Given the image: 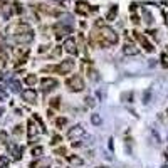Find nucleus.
<instances>
[{
	"label": "nucleus",
	"mask_w": 168,
	"mask_h": 168,
	"mask_svg": "<svg viewBox=\"0 0 168 168\" xmlns=\"http://www.w3.org/2000/svg\"><path fill=\"white\" fill-rule=\"evenodd\" d=\"M91 120H93V123H94V125H99V123H101V118L98 116V114H94V116L91 118Z\"/></svg>",
	"instance_id": "nucleus-7"
},
{
	"label": "nucleus",
	"mask_w": 168,
	"mask_h": 168,
	"mask_svg": "<svg viewBox=\"0 0 168 168\" xmlns=\"http://www.w3.org/2000/svg\"><path fill=\"white\" fill-rule=\"evenodd\" d=\"M25 81H27V84H34V83H35V77H34V76H29Z\"/></svg>",
	"instance_id": "nucleus-8"
},
{
	"label": "nucleus",
	"mask_w": 168,
	"mask_h": 168,
	"mask_svg": "<svg viewBox=\"0 0 168 168\" xmlns=\"http://www.w3.org/2000/svg\"><path fill=\"white\" fill-rule=\"evenodd\" d=\"M57 83L54 79H44L42 81V86H44V89H54V86H56Z\"/></svg>",
	"instance_id": "nucleus-5"
},
{
	"label": "nucleus",
	"mask_w": 168,
	"mask_h": 168,
	"mask_svg": "<svg viewBox=\"0 0 168 168\" xmlns=\"http://www.w3.org/2000/svg\"><path fill=\"white\" fill-rule=\"evenodd\" d=\"M7 163H9V160H7L5 157H0V168H5Z\"/></svg>",
	"instance_id": "nucleus-6"
},
{
	"label": "nucleus",
	"mask_w": 168,
	"mask_h": 168,
	"mask_svg": "<svg viewBox=\"0 0 168 168\" xmlns=\"http://www.w3.org/2000/svg\"><path fill=\"white\" fill-rule=\"evenodd\" d=\"M64 47H66V51L71 52V54H74V52H76V44H74V40H72V39L66 40V42H64Z\"/></svg>",
	"instance_id": "nucleus-4"
},
{
	"label": "nucleus",
	"mask_w": 168,
	"mask_h": 168,
	"mask_svg": "<svg viewBox=\"0 0 168 168\" xmlns=\"http://www.w3.org/2000/svg\"><path fill=\"white\" fill-rule=\"evenodd\" d=\"M35 96H37V94H35L34 89H27V91H24V98H25L29 103H34V101H35Z\"/></svg>",
	"instance_id": "nucleus-3"
},
{
	"label": "nucleus",
	"mask_w": 168,
	"mask_h": 168,
	"mask_svg": "<svg viewBox=\"0 0 168 168\" xmlns=\"http://www.w3.org/2000/svg\"><path fill=\"white\" fill-rule=\"evenodd\" d=\"M67 84H69V86H72V89H76V91H81V89L84 88V86H83V81H81L77 76H74V77H72V79L69 81Z\"/></svg>",
	"instance_id": "nucleus-2"
},
{
	"label": "nucleus",
	"mask_w": 168,
	"mask_h": 168,
	"mask_svg": "<svg viewBox=\"0 0 168 168\" xmlns=\"http://www.w3.org/2000/svg\"><path fill=\"white\" fill-rule=\"evenodd\" d=\"M72 67H74V62H72L71 59H67V61H64V62L61 64L59 67H57V71H61V72H69Z\"/></svg>",
	"instance_id": "nucleus-1"
}]
</instances>
